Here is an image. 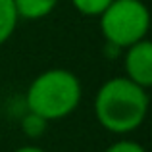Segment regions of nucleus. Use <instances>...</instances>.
<instances>
[{
    "label": "nucleus",
    "mask_w": 152,
    "mask_h": 152,
    "mask_svg": "<svg viewBox=\"0 0 152 152\" xmlns=\"http://www.w3.org/2000/svg\"><path fill=\"white\" fill-rule=\"evenodd\" d=\"M60 0H14L15 12H18L19 19H29V21H37L54 12Z\"/></svg>",
    "instance_id": "39448f33"
},
{
    "label": "nucleus",
    "mask_w": 152,
    "mask_h": 152,
    "mask_svg": "<svg viewBox=\"0 0 152 152\" xmlns=\"http://www.w3.org/2000/svg\"><path fill=\"white\" fill-rule=\"evenodd\" d=\"M46 127H48V121L41 115L33 114V112L27 110V114L21 118V131L23 135H27L29 139H39L45 135Z\"/></svg>",
    "instance_id": "0eeeda50"
},
{
    "label": "nucleus",
    "mask_w": 152,
    "mask_h": 152,
    "mask_svg": "<svg viewBox=\"0 0 152 152\" xmlns=\"http://www.w3.org/2000/svg\"><path fill=\"white\" fill-rule=\"evenodd\" d=\"M125 77L142 89L152 87V42L148 39L135 42L125 48Z\"/></svg>",
    "instance_id": "20e7f679"
},
{
    "label": "nucleus",
    "mask_w": 152,
    "mask_h": 152,
    "mask_svg": "<svg viewBox=\"0 0 152 152\" xmlns=\"http://www.w3.org/2000/svg\"><path fill=\"white\" fill-rule=\"evenodd\" d=\"M100 33L114 48H127L146 39L150 27V12L142 0H112L98 15Z\"/></svg>",
    "instance_id": "7ed1b4c3"
},
{
    "label": "nucleus",
    "mask_w": 152,
    "mask_h": 152,
    "mask_svg": "<svg viewBox=\"0 0 152 152\" xmlns=\"http://www.w3.org/2000/svg\"><path fill=\"white\" fill-rule=\"evenodd\" d=\"M148 89L123 77L102 83L94 96V115L106 131L125 135L139 129L148 114Z\"/></svg>",
    "instance_id": "f257e3e1"
},
{
    "label": "nucleus",
    "mask_w": 152,
    "mask_h": 152,
    "mask_svg": "<svg viewBox=\"0 0 152 152\" xmlns=\"http://www.w3.org/2000/svg\"><path fill=\"white\" fill-rule=\"evenodd\" d=\"M104 152H146V150L141 142L131 141V139H121V141H115L114 145H110Z\"/></svg>",
    "instance_id": "1a4fd4ad"
},
{
    "label": "nucleus",
    "mask_w": 152,
    "mask_h": 152,
    "mask_svg": "<svg viewBox=\"0 0 152 152\" xmlns=\"http://www.w3.org/2000/svg\"><path fill=\"white\" fill-rule=\"evenodd\" d=\"M110 2L112 0H71L75 10L81 15H87V18H98L110 6Z\"/></svg>",
    "instance_id": "6e6552de"
},
{
    "label": "nucleus",
    "mask_w": 152,
    "mask_h": 152,
    "mask_svg": "<svg viewBox=\"0 0 152 152\" xmlns=\"http://www.w3.org/2000/svg\"><path fill=\"white\" fill-rule=\"evenodd\" d=\"M19 15L15 12L14 0H0V46L14 35Z\"/></svg>",
    "instance_id": "423d86ee"
},
{
    "label": "nucleus",
    "mask_w": 152,
    "mask_h": 152,
    "mask_svg": "<svg viewBox=\"0 0 152 152\" xmlns=\"http://www.w3.org/2000/svg\"><path fill=\"white\" fill-rule=\"evenodd\" d=\"M14 152H46L45 148H41V146H33V145H25V146H19L18 150Z\"/></svg>",
    "instance_id": "9d476101"
},
{
    "label": "nucleus",
    "mask_w": 152,
    "mask_h": 152,
    "mask_svg": "<svg viewBox=\"0 0 152 152\" xmlns=\"http://www.w3.org/2000/svg\"><path fill=\"white\" fill-rule=\"evenodd\" d=\"M81 98L83 87L79 77L64 67L41 71L25 93L27 110L46 121H58L73 114L81 104Z\"/></svg>",
    "instance_id": "f03ea898"
}]
</instances>
